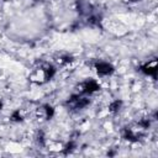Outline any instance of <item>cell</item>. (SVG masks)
<instances>
[{
    "label": "cell",
    "mask_w": 158,
    "mask_h": 158,
    "mask_svg": "<svg viewBox=\"0 0 158 158\" xmlns=\"http://www.w3.org/2000/svg\"><path fill=\"white\" fill-rule=\"evenodd\" d=\"M95 68H96L98 74H100V75H109L114 70L112 65L109 64V63H106V62H99V63H96Z\"/></svg>",
    "instance_id": "cell-2"
},
{
    "label": "cell",
    "mask_w": 158,
    "mask_h": 158,
    "mask_svg": "<svg viewBox=\"0 0 158 158\" xmlns=\"http://www.w3.org/2000/svg\"><path fill=\"white\" fill-rule=\"evenodd\" d=\"M120 105H121V102H120V101H115V102L110 106V110H111V111H116V110L120 107Z\"/></svg>",
    "instance_id": "cell-3"
},
{
    "label": "cell",
    "mask_w": 158,
    "mask_h": 158,
    "mask_svg": "<svg viewBox=\"0 0 158 158\" xmlns=\"http://www.w3.org/2000/svg\"><path fill=\"white\" fill-rule=\"evenodd\" d=\"M0 110H1V102H0Z\"/></svg>",
    "instance_id": "cell-4"
},
{
    "label": "cell",
    "mask_w": 158,
    "mask_h": 158,
    "mask_svg": "<svg viewBox=\"0 0 158 158\" xmlns=\"http://www.w3.org/2000/svg\"><path fill=\"white\" fill-rule=\"evenodd\" d=\"M80 91L84 94H91L99 89V84L95 80H86L80 85Z\"/></svg>",
    "instance_id": "cell-1"
}]
</instances>
